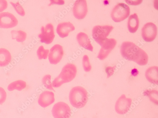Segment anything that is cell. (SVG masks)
<instances>
[{"label":"cell","mask_w":158,"mask_h":118,"mask_svg":"<svg viewBox=\"0 0 158 118\" xmlns=\"http://www.w3.org/2000/svg\"><path fill=\"white\" fill-rule=\"evenodd\" d=\"M6 96L5 90L3 88L0 87V105L2 104L5 101Z\"/></svg>","instance_id":"cell-27"},{"label":"cell","mask_w":158,"mask_h":118,"mask_svg":"<svg viewBox=\"0 0 158 118\" xmlns=\"http://www.w3.org/2000/svg\"><path fill=\"white\" fill-rule=\"evenodd\" d=\"M73 13L75 17L78 20L84 19L88 12L86 1L79 0L76 1L73 8Z\"/></svg>","instance_id":"cell-11"},{"label":"cell","mask_w":158,"mask_h":118,"mask_svg":"<svg viewBox=\"0 0 158 118\" xmlns=\"http://www.w3.org/2000/svg\"><path fill=\"white\" fill-rule=\"evenodd\" d=\"M142 36L143 40L148 42L154 40L157 34V28L156 25L152 22L145 25L142 29Z\"/></svg>","instance_id":"cell-10"},{"label":"cell","mask_w":158,"mask_h":118,"mask_svg":"<svg viewBox=\"0 0 158 118\" xmlns=\"http://www.w3.org/2000/svg\"><path fill=\"white\" fill-rule=\"evenodd\" d=\"M42 82L47 89L55 91L51 82V76L50 75H45L43 78Z\"/></svg>","instance_id":"cell-24"},{"label":"cell","mask_w":158,"mask_h":118,"mask_svg":"<svg viewBox=\"0 0 158 118\" xmlns=\"http://www.w3.org/2000/svg\"><path fill=\"white\" fill-rule=\"evenodd\" d=\"M75 28L70 22L60 23L58 25L56 32L59 36L62 38L68 36L70 32L74 31Z\"/></svg>","instance_id":"cell-15"},{"label":"cell","mask_w":158,"mask_h":118,"mask_svg":"<svg viewBox=\"0 0 158 118\" xmlns=\"http://www.w3.org/2000/svg\"><path fill=\"white\" fill-rule=\"evenodd\" d=\"M11 33L12 39L14 40L16 39L18 42L24 41L27 37L26 33L21 30H13L11 32Z\"/></svg>","instance_id":"cell-21"},{"label":"cell","mask_w":158,"mask_h":118,"mask_svg":"<svg viewBox=\"0 0 158 118\" xmlns=\"http://www.w3.org/2000/svg\"><path fill=\"white\" fill-rule=\"evenodd\" d=\"M77 73V69L75 65L69 63L65 65L60 74L52 82V87L58 88L64 83L71 82L75 77Z\"/></svg>","instance_id":"cell-2"},{"label":"cell","mask_w":158,"mask_h":118,"mask_svg":"<svg viewBox=\"0 0 158 118\" xmlns=\"http://www.w3.org/2000/svg\"><path fill=\"white\" fill-rule=\"evenodd\" d=\"M18 24L17 19L10 13L4 12L0 13V28H12L16 27Z\"/></svg>","instance_id":"cell-9"},{"label":"cell","mask_w":158,"mask_h":118,"mask_svg":"<svg viewBox=\"0 0 158 118\" xmlns=\"http://www.w3.org/2000/svg\"><path fill=\"white\" fill-rule=\"evenodd\" d=\"M7 6L8 3L6 0H0V12L5 10Z\"/></svg>","instance_id":"cell-29"},{"label":"cell","mask_w":158,"mask_h":118,"mask_svg":"<svg viewBox=\"0 0 158 118\" xmlns=\"http://www.w3.org/2000/svg\"><path fill=\"white\" fill-rule=\"evenodd\" d=\"M139 20L138 16L135 13L129 17L127 22V28L130 33H135L138 30L139 26Z\"/></svg>","instance_id":"cell-17"},{"label":"cell","mask_w":158,"mask_h":118,"mask_svg":"<svg viewBox=\"0 0 158 118\" xmlns=\"http://www.w3.org/2000/svg\"><path fill=\"white\" fill-rule=\"evenodd\" d=\"M49 53V50L45 49L43 46L40 47L37 51V54L39 59H46Z\"/></svg>","instance_id":"cell-23"},{"label":"cell","mask_w":158,"mask_h":118,"mask_svg":"<svg viewBox=\"0 0 158 118\" xmlns=\"http://www.w3.org/2000/svg\"><path fill=\"white\" fill-rule=\"evenodd\" d=\"M117 42L114 38H107L99 45L102 47L97 58L101 60H103L109 55L116 45Z\"/></svg>","instance_id":"cell-7"},{"label":"cell","mask_w":158,"mask_h":118,"mask_svg":"<svg viewBox=\"0 0 158 118\" xmlns=\"http://www.w3.org/2000/svg\"><path fill=\"white\" fill-rule=\"evenodd\" d=\"M130 14V8L126 4L121 3L117 4L111 12L112 19L116 22L123 21L127 18Z\"/></svg>","instance_id":"cell-4"},{"label":"cell","mask_w":158,"mask_h":118,"mask_svg":"<svg viewBox=\"0 0 158 118\" xmlns=\"http://www.w3.org/2000/svg\"><path fill=\"white\" fill-rule=\"evenodd\" d=\"M144 96H148L150 100L156 105L158 104V91L156 90H147L143 93Z\"/></svg>","instance_id":"cell-22"},{"label":"cell","mask_w":158,"mask_h":118,"mask_svg":"<svg viewBox=\"0 0 158 118\" xmlns=\"http://www.w3.org/2000/svg\"><path fill=\"white\" fill-rule=\"evenodd\" d=\"M41 32L38 36L40 42L47 44H50L53 41L55 37L53 25L51 23L47 24L44 27L42 26Z\"/></svg>","instance_id":"cell-8"},{"label":"cell","mask_w":158,"mask_h":118,"mask_svg":"<svg viewBox=\"0 0 158 118\" xmlns=\"http://www.w3.org/2000/svg\"><path fill=\"white\" fill-rule=\"evenodd\" d=\"M158 68L154 66L149 68L146 71L145 76L147 79L150 82L155 84H158Z\"/></svg>","instance_id":"cell-18"},{"label":"cell","mask_w":158,"mask_h":118,"mask_svg":"<svg viewBox=\"0 0 158 118\" xmlns=\"http://www.w3.org/2000/svg\"><path fill=\"white\" fill-rule=\"evenodd\" d=\"M50 3L49 4V6H50L52 4H57L58 5H63L64 4V1H50Z\"/></svg>","instance_id":"cell-31"},{"label":"cell","mask_w":158,"mask_h":118,"mask_svg":"<svg viewBox=\"0 0 158 118\" xmlns=\"http://www.w3.org/2000/svg\"><path fill=\"white\" fill-rule=\"evenodd\" d=\"M64 55L62 47L59 44H56L50 50L48 59L51 64H56L61 60Z\"/></svg>","instance_id":"cell-13"},{"label":"cell","mask_w":158,"mask_h":118,"mask_svg":"<svg viewBox=\"0 0 158 118\" xmlns=\"http://www.w3.org/2000/svg\"><path fill=\"white\" fill-rule=\"evenodd\" d=\"M26 87V83L22 80H18L10 84L8 86L7 89L9 91H12L15 89L21 91Z\"/></svg>","instance_id":"cell-20"},{"label":"cell","mask_w":158,"mask_h":118,"mask_svg":"<svg viewBox=\"0 0 158 118\" xmlns=\"http://www.w3.org/2000/svg\"><path fill=\"white\" fill-rule=\"evenodd\" d=\"M82 61L83 67L85 71L86 72L90 71L91 70V66L88 56L85 55L83 57Z\"/></svg>","instance_id":"cell-25"},{"label":"cell","mask_w":158,"mask_h":118,"mask_svg":"<svg viewBox=\"0 0 158 118\" xmlns=\"http://www.w3.org/2000/svg\"><path fill=\"white\" fill-rule=\"evenodd\" d=\"M76 38L79 45L89 51H93V47L91 44L88 36L86 33L83 32L78 33Z\"/></svg>","instance_id":"cell-16"},{"label":"cell","mask_w":158,"mask_h":118,"mask_svg":"<svg viewBox=\"0 0 158 118\" xmlns=\"http://www.w3.org/2000/svg\"><path fill=\"white\" fill-rule=\"evenodd\" d=\"M11 60V56L9 51L4 48H0V67L7 66Z\"/></svg>","instance_id":"cell-19"},{"label":"cell","mask_w":158,"mask_h":118,"mask_svg":"<svg viewBox=\"0 0 158 118\" xmlns=\"http://www.w3.org/2000/svg\"><path fill=\"white\" fill-rule=\"evenodd\" d=\"M52 112L54 118H70L71 115L70 107L67 104L63 102L55 104Z\"/></svg>","instance_id":"cell-6"},{"label":"cell","mask_w":158,"mask_h":118,"mask_svg":"<svg viewBox=\"0 0 158 118\" xmlns=\"http://www.w3.org/2000/svg\"><path fill=\"white\" fill-rule=\"evenodd\" d=\"M132 102L131 98H127L126 96L122 95L117 100L115 105V110L118 114L124 115L129 111Z\"/></svg>","instance_id":"cell-12"},{"label":"cell","mask_w":158,"mask_h":118,"mask_svg":"<svg viewBox=\"0 0 158 118\" xmlns=\"http://www.w3.org/2000/svg\"><path fill=\"white\" fill-rule=\"evenodd\" d=\"M116 68V67L114 66L113 67H109L106 68L105 71H106V72L107 74L108 78H110L113 75Z\"/></svg>","instance_id":"cell-28"},{"label":"cell","mask_w":158,"mask_h":118,"mask_svg":"<svg viewBox=\"0 0 158 118\" xmlns=\"http://www.w3.org/2000/svg\"><path fill=\"white\" fill-rule=\"evenodd\" d=\"M10 3L12 6L14 7L18 13L22 16H25V11L23 8L19 3H16L15 4L11 2Z\"/></svg>","instance_id":"cell-26"},{"label":"cell","mask_w":158,"mask_h":118,"mask_svg":"<svg viewBox=\"0 0 158 118\" xmlns=\"http://www.w3.org/2000/svg\"><path fill=\"white\" fill-rule=\"evenodd\" d=\"M88 94L86 90L81 86H76L70 91L69 99L72 105L77 108L84 107L88 100Z\"/></svg>","instance_id":"cell-3"},{"label":"cell","mask_w":158,"mask_h":118,"mask_svg":"<svg viewBox=\"0 0 158 118\" xmlns=\"http://www.w3.org/2000/svg\"><path fill=\"white\" fill-rule=\"evenodd\" d=\"M139 72L138 70L135 68L131 71V74L134 76H136L139 74Z\"/></svg>","instance_id":"cell-32"},{"label":"cell","mask_w":158,"mask_h":118,"mask_svg":"<svg viewBox=\"0 0 158 118\" xmlns=\"http://www.w3.org/2000/svg\"><path fill=\"white\" fill-rule=\"evenodd\" d=\"M120 51L122 55L126 60L134 61L141 66L148 63V56L146 52L133 42H123Z\"/></svg>","instance_id":"cell-1"},{"label":"cell","mask_w":158,"mask_h":118,"mask_svg":"<svg viewBox=\"0 0 158 118\" xmlns=\"http://www.w3.org/2000/svg\"><path fill=\"white\" fill-rule=\"evenodd\" d=\"M55 101L54 93L52 91H45L40 95L38 103L41 107L45 108L53 103Z\"/></svg>","instance_id":"cell-14"},{"label":"cell","mask_w":158,"mask_h":118,"mask_svg":"<svg viewBox=\"0 0 158 118\" xmlns=\"http://www.w3.org/2000/svg\"><path fill=\"white\" fill-rule=\"evenodd\" d=\"M114 29L112 25H96L92 31L93 38L99 44L107 38Z\"/></svg>","instance_id":"cell-5"},{"label":"cell","mask_w":158,"mask_h":118,"mask_svg":"<svg viewBox=\"0 0 158 118\" xmlns=\"http://www.w3.org/2000/svg\"><path fill=\"white\" fill-rule=\"evenodd\" d=\"M125 2L128 5L133 6H137L140 4L143 1H125Z\"/></svg>","instance_id":"cell-30"}]
</instances>
